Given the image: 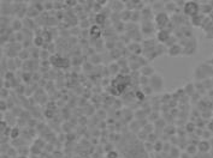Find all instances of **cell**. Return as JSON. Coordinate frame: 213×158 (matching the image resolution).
Instances as JSON below:
<instances>
[{
    "instance_id": "cell-1",
    "label": "cell",
    "mask_w": 213,
    "mask_h": 158,
    "mask_svg": "<svg viewBox=\"0 0 213 158\" xmlns=\"http://www.w3.org/2000/svg\"><path fill=\"white\" fill-rule=\"evenodd\" d=\"M207 67V64H200L195 70H194V78H196L198 80H203L205 78H207V76H211L209 73L213 71L212 67L209 66L207 70H205Z\"/></svg>"
},
{
    "instance_id": "cell-2",
    "label": "cell",
    "mask_w": 213,
    "mask_h": 158,
    "mask_svg": "<svg viewBox=\"0 0 213 158\" xmlns=\"http://www.w3.org/2000/svg\"><path fill=\"white\" fill-rule=\"evenodd\" d=\"M149 86L153 89V91L156 92H160L164 87V79L159 73H156L154 76H152L149 79Z\"/></svg>"
},
{
    "instance_id": "cell-3",
    "label": "cell",
    "mask_w": 213,
    "mask_h": 158,
    "mask_svg": "<svg viewBox=\"0 0 213 158\" xmlns=\"http://www.w3.org/2000/svg\"><path fill=\"white\" fill-rule=\"evenodd\" d=\"M154 20H156L157 28H158L159 30H163V29H166V24L169 23L170 19H169V16H167L166 12H159V13L156 16Z\"/></svg>"
},
{
    "instance_id": "cell-4",
    "label": "cell",
    "mask_w": 213,
    "mask_h": 158,
    "mask_svg": "<svg viewBox=\"0 0 213 158\" xmlns=\"http://www.w3.org/2000/svg\"><path fill=\"white\" fill-rule=\"evenodd\" d=\"M200 10V6L198 3H194V1H188L184 4V13L188 15V16H196L198 11Z\"/></svg>"
},
{
    "instance_id": "cell-5",
    "label": "cell",
    "mask_w": 213,
    "mask_h": 158,
    "mask_svg": "<svg viewBox=\"0 0 213 158\" xmlns=\"http://www.w3.org/2000/svg\"><path fill=\"white\" fill-rule=\"evenodd\" d=\"M170 31H167L166 29H163V30H159L158 34H157V39L159 42L161 43H166V41L170 39Z\"/></svg>"
},
{
    "instance_id": "cell-6",
    "label": "cell",
    "mask_w": 213,
    "mask_h": 158,
    "mask_svg": "<svg viewBox=\"0 0 213 158\" xmlns=\"http://www.w3.org/2000/svg\"><path fill=\"white\" fill-rule=\"evenodd\" d=\"M167 53H169L170 56H178V55H181L182 53H183V47H182L181 44H175V46L169 48Z\"/></svg>"
},
{
    "instance_id": "cell-7",
    "label": "cell",
    "mask_w": 213,
    "mask_h": 158,
    "mask_svg": "<svg viewBox=\"0 0 213 158\" xmlns=\"http://www.w3.org/2000/svg\"><path fill=\"white\" fill-rule=\"evenodd\" d=\"M141 73H142V76H144V77H152V76L156 74V70H154L153 66H150V65H144V66L141 68Z\"/></svg>"
},
{
    "instance_id": "cell-8",
    "label": "cell",
    "mask_w": 213,
    "mask_h": 158,
    "mask_svg": "<svg viewBox=\"0 0 213 158\" xmlns=\"http://www.w3.org/2000/svg\"><path fill=\"white\" fill-rule=\"evenodd\" d=\"M209 149H211V145H209V143H208L207 140H202V141L199 143L198 150H199L200 152H203V153H205V152H208Z\"/></svg>"
},
{
    "instance_id": "cell-9",
    "label": "cell",
    "mask_w": 213,
    "mask_h": 158,
    "mask_svg": "<svg viewBox=\"0 0 213 158\" xmlns=\"http://www.w3.org/2000/svg\"><path fill=\"white\" fill-rule=\"evenodd\" d=\"M186 152H187V153H189L190 156H192V154H195V153L198 152V147H196L195 145H188V146H187Z\"/></svg>"
},
{
    "instance_id": "cell-10",
    "label": "cell",
    "mask_w": 213,
    "mask_h": 158,
    "mask_svg": "<svg viewBox=\"0 0 213 158\" xmlns=\"http://www.w3.org/2000/svg\"><path fill=\"white\" fill-rule=\"evenodd\" d=\"M202 18H203V17H200V16H194V17H193V24H195L196 26H200V25L202 24V23H201Z\"/></svg>"
},
{
    "instance_id": "cell-11",
    "label": "cell",
    "mask_w": 213,
    "mask_h": 158,
    "mask_svg": "<svg viewBox=\"0 0 213 158\" xmlns=\"http://www.w3.org/2000/svg\"><path fill=\"white\" fill-rule=\"evenodd\" d=\"M153 147H154V150H156L157 152H160V151H163L164 144H163V143H161V141L159 140V141H157V143L154 144V146H153Z\"/></svg>"
},
{
    "instance_id": "cell-12",
    "label": "cell",
    "mask_w": 213,
    "mask_h": 158,
    "mask_svg": "<svg viewBox=\"0 0 213 158\" xmlns=\"http://www.w3.org/2000/svg\"><path fill=\"white\" fill-rule=\"evenodd\" d=\"M95 20H97V23H98V24L102 25V24L105 23V20H106V17H105V16H102V15H98V16H97V18H95Z\"/></svg>"
},
{
    "instance_id": "cell-13",
    "label": "cell",
    "mask_w": 213,
    "mask_h": 158,
    "mask_svg": "<svg viewBox=\"0 0 213 158\" xmlns=\"http://www.w3.org/2000/svg\"><path fill=\"white\" fill-rule=\"evenodd\" d=\"M175 132H176V130H175L173 126H167V127H165V133H167V134H173Z\"/></svg>"
},
{
    "instance_id": "cell-14",
    "label": "cell",
    "mask_w": 213,
    "mask_h": 158,
    "mask_svg": "<svg viewBox=\"0 0 213 158\" xmlns=\"http://www.w3.org/2000/svg\"><path fill=\"white\" fill-rule=\"evenodd\" d=\"M107 158H118V153L116 151H110L107 154Z\"/></svg>"
},
{
    "instance_id": "cell-15",
    "label": "cell",
    "mask_w": 213,
    "mask_h": 158,
    "mask_svg": "<svg viewBox=\"0 0 213 158\" xmlns=\"http://www.w3.org/2000/svg\"><path fill=\"white\" fill-rule=\"evenodd\" d=\"M18 135H19L18 130H17V128H13V130H12V132H11V138H17Z\"/></svg>"
},
{
    "instance_id": "cell-16",
    "label": "cell",
    "mask_w": 213,
    "mask_h": 158,
    "mask_svg": "<svg viewBox=\"0 0 213 158\" xmlns=\"http://www.w3.org/2000/svg\"><path fill=\"white\" fill-rule=\"evenodd\" d=\"M186 128H187L188 132H192V130L195 128V125H194V123H188V125L186 126Z\"/></svg>"
},
{
    "instance_id": "cell-17",
    "label": "cell",
    "mask_w": 213,
    "mask_h": 158,
    "mask_svg": "<svg viewBox=\"0 0 213 158\" xmlns=\"http://www.w3.org/2000/svg\"><path fill=\"white\" fill-rule=\"evenodd\" d=\"M181 158H190V154L187 153V152H186V153H182V154H181Z\"/></svg>"
}]
</instances>
